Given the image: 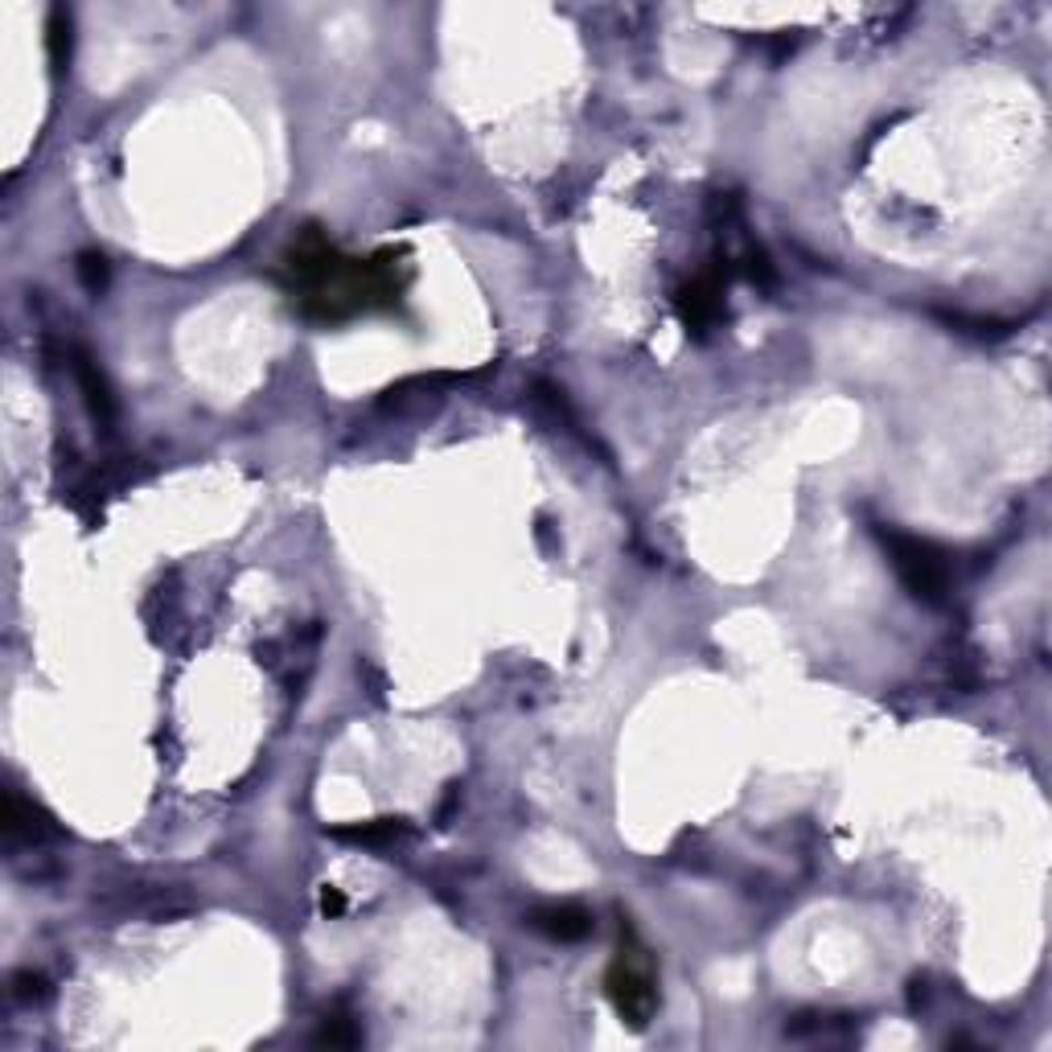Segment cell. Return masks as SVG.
<instances>
[{"instance_id": "cell-1", "label": "cell", "mask_w": 1052, "mask_h": 1052, "mask_svg": "<svg viewBox=\"0 0 1052 1052\" xmlns=\"http://www.w3.org/2000/svg\"><path fill=\"white\" fill-rule=\"evenodd\" d=\"M375 259H346L337 255L321 235H304L288 252V272L300 288V300L313 317H350L362 309H387L399 300L403 280H395V267Z\"/></svg>"}, {"instance_id": "cell-2", "label": "cell", "mask_w": 1052, "mask_h": 1052, "mask_svg": "<svg viewBox=\"0 0 1052 1052\" xmlns=\"http://www.w3.org/2000/svg\"><path fill=\"white\" fill-rule=\"evenodd\" d=\"M605 990H609V1004L617 1007V1016L629 1028H645L658 1011V987H654V974H650V959L638 945L633 933H621V954L605 974Z\"/></svg>"}, {"instance_id": "cell-3", "label": "cell", "mask_w": 1052, "mask_h": 1052, "mask_svg": "<svg viewBox=\"0 0 1052 1052\" xmlns=\"http://www.w3.org/2000/svg\"><path fill=\"white\" fill-rule=\"evenodd\" d=\"M879 539H884V551L893 560L896 576H900V584L909 588L912 597L938 605L950 593V560H945V551L938 543L896 531V527L879 531Z\"/></svg>"}, {"instance_id": "cell-4", "label": "cell", "mask_w": 1052, "mask_h": 1052, "mask_svg": "<svg viewBox=\"0 0 1052 1052\" xmlns=\"http://www.w3.org/2000/svg\"><path fill=\"white\" fill-rule=\"evenodd\" d=\"M531 926L555 942H580L593 933V912L580 905H547V909L531 912Z\"/></svg>"}, {"instance_id": "cell-5", "label": "cell", "mask_w": 1052, "mask_h": 1052, "mask_svg": "<svg viewBox=\"0 0 1052 1052\" xmlns=\"http://www.w3.org/2000/svg\"><path fill=\"white\" fill-rule=\"evenodd\" d=\"M678 313H683V321L691 325L695 333H704L716 317L723 313L720 304V284L711 280V276H704V280H695L683 288V297H678Z\"/></svg>"}, {"instance_id": "cell-6", "label": "cell", "mask_w": 1052, "mask_h": 1052, "mask_svg": "<svg viewBox=\"0 0 1052 1052\" xmlns=\"http://www.w3.org/2000/svg\"><path fill=\"white\" fill-rule=\"evenodd\" d=\"M75 375H79L82 391H87L91 416H95V420H103V424H108V420H111V395H108V383L95 375L91 358H79V362H75Z\"/></svg>"}, {"instance_id": "cell-7", "label": "cell", "mask_w": 1052, "mask_h": 1052, "mask_svg": "<svg viewBox=\"0 0 1052 1052\" xmlns=\"http://www.w3.org/2000/svg\"><path fill=\"white\" fill-rule=\"evenodd\" d=\"M49 63H54V75H63L70 63V16L63 9L49 13Z\"/></svg>"}, {"instance_id": "cell-8", "label": "cell", "mask_w": 1052, "mask_h": 1052, "mask_svg": "<svg viewBox=\"0 0 1052 1052\" xmlns=\"http://www.w3.org/2000/svg\"><path fill=\"white\" fill-rule=\"evenodd\" d=\"M79 276H82V284H87V292L99 297V292L108 288V264H103V255H82Z\"/></svg>"}, {"instance_id": "cell-9", "label": "cell", "mask_w": 1052, "mask_h": 1052, "mask_svg": "<svg viewBox=\"0 0 1052 1052\" xmlns=\"http://www.w3.org/2000/svg\"><path fill=\"white\" fill-rule=\"evenodd\" d=\"M346 1023H350V1020H342V1016H337L333 1023H325L321 1040H325V1044H354V1040H358V1032H350Z\"/></svg>"}, {"instance_id": "cell-10", "label": "cell", "mask_w": 1052, "mask_h": 1052, "mask_svg": "<svg viewBox=\"0 0 1052 1052\" xmlns=\"http://www.w3.org/2000/svg\"><path fill=\"white\" fill-rule=\"evenodd\" d=\"M346 909V900H342V893H333V888H325L321 893V912H342Z\"/></svg>"}]
</instances>
